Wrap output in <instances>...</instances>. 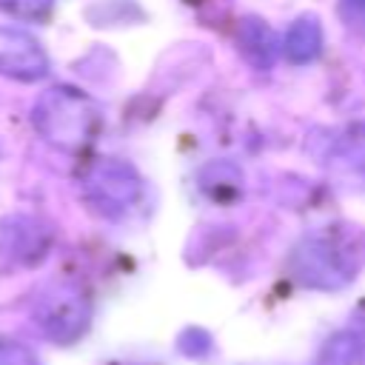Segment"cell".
I'll list each match as a JSON object with an SVG mask.
<instances>
[{"mask_svg":"<svg viewBox=\"0 0 365 365\" xmlns=\"http://www.w3.org/2000/svg\"><path fill=\"white\" fill-rule=\"evenodd\" d=\"M0 74L17 83L43 80L48 74V54L43 43L17 26H0Z\"/></svg>","mask_w":365,"mask_h":365,"instance_id":"5b68a950","label":"cell"},{"mask_svg":"<svg viewBox=\"0 0 365 365\" xmlns=\"http://www.w3.org/2000/svg\"><path fill=\"white\" fill-rule=\"evenodd\" d=\"M51 245V231L40 225L31 217H11L3 225V248L23 259V262H37Z\"/></svg>","mask_w":365,"mask_h":365,"instance_id":"52a82bcc","label":"cell"},{"mask_svg":"<svg viewBox=\"0 0 365 365\" xmlns=\"http://www.w3.org/2000/svg\"><path fill=\"white\" fill-rule=\"evenodd\" d=\"M0 365H37V359L20 342H0Z\"/></svg>","mask_w":365,"mask_h":365,"instance_id":"4fadbf2b","label":"cell"},{"mask_svg":"<svg viewBox=\"0 0 365 365\" xmlns=\"http://www.w3.org/2000/svg\"><path fill=\"white\" fill-rule=\"evenodd\" d=\"M322 51V23L317 14H302L297 17L285 37H282V57L294 66L311 63L317 60V54Z\"/></svg>","mask_w":365,"mask_h":365,"instance_id":"ba28073f","label":"cell"},{"mask_svg":"<svg viewBox=\"0 0 365 365\" xmlns=\"http://www.w3.org/2000/svg\"><path fill=\"white\" fill-rule=\"evenodd\" d=\"M339 14H342V20L348 23L351 31L365 37V0H342L339 3Z\"/></svg>","mask_w":365,"mask_h":365,"instance_id":"7c38bea8","label":"cell"},{"mask_svg":"<svg viewBox=\"0 0 365 365\" xmlns=\"http://www.w3.org/2000/svg\"><path fill=\"white\" fill-rule=\"evenodd\" d=\"M294 274L311 288H342L354 277V262L328 237H311L294 251Z\"/></svg>","mask_w":365,"mask_h":365,"instance_id":"3957f363","label":"cell"},{"mask_svg":"<svg viewBox=\"0 0 365 365\" xmlns=\"http://www.w3.org/2000/svg\"><path fill=\"white\" fill-rule=\"evenodd\" d=\"M34 131L60 151H83L100 131L103 114L97 103L68 86L46 88L31 108Z\"/></svg>","mask_w":365,"mask_h":365,"instance_id":"6da1fadb","label":"cell"},{"mask_svg":"<svg viewBox=\"0 0 365 365\" xmlns=\"http://www.w3.org/2000/svg\"><path fill=\"white\" fill-rule=\"evenodd\" d=\"M34 319L40 322L46 336L57 342H68L80 336L83 328L88 325V302L83 291L74 285H51L48 291L40 294L34 305Z\"/></svg>","mask_w":365,"mask_h":365,"instance_id":"277c9868","label":"cell"},{"mask_svg":"<svg viewBox=\"0 0 365 365\" xmlns=\"http://www.w3.org/2000/svg\"><path fill=\"white\" fill-rule=\"evenodd\" d=\"M54 0H0V11L11 14V17H23V20H34L51 11Z\"/></svg>","mask_w":365,"mask_h":365,"instance_id":"8fae6325","label":"cell"},{"mask_svg":"<svg viewBox=\"0 0 365 365\" xmlns=\"http://www.w3.org/2000/svg\"><path fill=\"white\" fill-rule=\"evenodd\" d=\"M80 191L103 217H120L143 197V177L125 160L97 157L83 168Z\"/></svg>","mask_w":365,"mask_h":365,"instance_id":"7a4b0ae2","label":"cell"},{"mask_svg":"<svg viewBox=\"0 0 365 365\" xmlns=\"http://www.w3.org/2000/svg\"><path fill=\"white\" fill-rule=\"evenodd\" d=\"M200 188L214 200V202H228L240 194L242 188V171L231 160H214L200 171Z\"/></svg>","mask_w":365,"mask_h":365,"instance_id":"9c48e42d","label":"cell"},{"mask_svg":"<svg viewBox=\"0 0 365 365\" xmlns=\"http://www.w3.org/2000/svg\"><path fill=\"white\" fill-rule=\"evenodd\" d=\"M322 365H365V336L354 331L331 336L322 351Z\"/></svg>","mask_w":365,"mask_h":365,"instance_id":"30bf717a","label":"cell"},{"mask_svg":"<svg viewBox=\"0 0 365 365\" xmlns=\"http://www.w3.org/2000/svg\"><path fill=\"white\" fill-rule=\"evenodd\" d=\"M237 48L242 60L251 63L254 68H271L274 60L282 54V40L265 20L245 17L240 20V29H237Z\"/></svg>","mask_w":365,"mask_h":365,"instance_id":"8992f818","label":"cell"}]
</instances>
